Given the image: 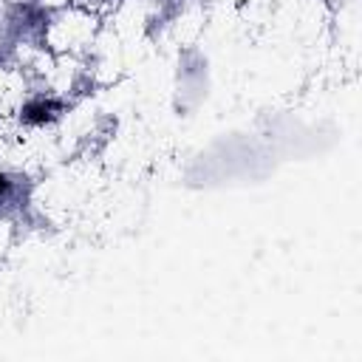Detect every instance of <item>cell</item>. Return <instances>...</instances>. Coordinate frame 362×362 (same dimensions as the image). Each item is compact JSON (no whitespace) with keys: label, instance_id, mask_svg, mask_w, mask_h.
<instances>
[{"label":"cell","instance_id":"6da1fadb","mask_svg":"<svg viewBox=\"0 0 362 362\" xmlns=\"http://www.w3.org/2000/svg\"><path fill=\"white\" fill-rule=\"evenodd\" d=\"M0 189H6V178H3V173H0Z\"/></svg>","mask_w":362,"mask_h":362}]
</instances>
